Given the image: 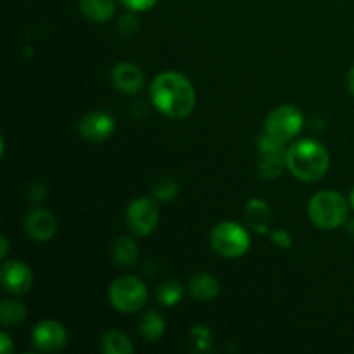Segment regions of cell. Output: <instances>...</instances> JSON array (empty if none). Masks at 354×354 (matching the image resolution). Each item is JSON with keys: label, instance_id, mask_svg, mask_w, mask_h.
<instances>
[{"label": "cell", "instance_id": "cell-8", "mask_svg": "<svg viewBox=\"0 0 354 354\" xmlns=\"http://www.w3.org/2000/svg\"><path fill=\"white\" fill-rule=\"evenodd\" d=\"M31 342L35 349L41 353H57L68 342V332L64 325L55 320H44L37 324L31 332Z\"/></svg>", "mask_w": 354, "mask_h": 354}, {"label": "cell", "instance_id": "cell-1", "mask_svg": "<svg viewBox=\"0 0 354 354\" xmlns=\"http://www.w3.org/2000/svg\"><path fill=\"white\" fill-rule=\"evenodd\" d=\"M151 99L165 116L185 120L196 107V90L183 73L162 71L152 82Z\"/></svg>", "mask_w": 354, "mask_h": 354}, {"label": "cell", "instance_id": "cell-13", "mask_svg": "<svg viewBox=\"0 0 354 354\" xmlns=\"http://www.w3.org/2000/svg\"><path fill=\"white\" fill-rule=\"evenodd\" d=\"M245 221L249 228L258 234H265L272 225V209L263 199H251L245 206Z\"/></svg>", "mask_w": 354, "mask_h": 354}, {"label": "cell", "instance_id": "cell-31", "mask_svg": "<svg viewBox=\"0 0 354 354\" xmlns=\"http://www.w3.org/2000/svg\"><path fill=\"white\" fill-rule=\"evenodd\" d=\"M349 203H351L353 209H354V189L351 190V194H349Z\"/></svg>", "mask_w": 354, "mask_h": 354}, {"label": "cell", "instance_id": "cell-24", "mask_svg": "<svg viewBox=\"0 0 354 354\" xmlns=\"http://www.w3.org/2000/svg\"><path fill=\"white\" fill-rule=\"evenodd\" d=\"M118 28H120V33L123 35V37H131V35H135V31L138 30V21L135 19L131 14H127V16H123L120 19Z\"/></svg>", "mask_w": 354, "mask_h": 354}, {"label": "cell", "instance_id": "cell-11", "mask_svg": "<svg viewBox=\"0 0 354 354\" xmlns=\"http://www.w3.org/2000/svg\"><path fill=\"white\" fill-rule=\"evenodd\" d=\"M111 80L121 93L128 95H133L144 86V73L133 62H118L111 73Z\"/></svg>", "mask_w": 354, "mask_h": 354}, {"label": "cell", "instance_id": "cell-4", "mask_svg": "<svg viewBox=\"0 0 354 354\" xmlns=\"http://www.w3.org/2000/svg\"><path fill=\"white\" fill-rule=\"evenodd\" d=\"M211 245L221 258L235 259L249 251L251 237L242 225L235 221H223L211 230Z\"/></svg>", "mask_w": 354, "mask_h": 354}, {"label": "cell", "instance_id": "cell-23", "mask_svg": "<svg viewBox=\"0 0 354 354\" xmlns=\"http://www.w3.org/2000/svg\"><path fill=\"white\" fill-rule=\"evenodd\" d=\"M178 192V185L171 178H162L156 183L154 196L159 201H171Z\"/></svg>", "mask_w": 354, "mask_h": 354}, {"label": "cell", "instance_id": "cell-20", "mask_svg": "<svg viewBox=\"0 0 354 354\" xmlns=\"http://www.w3.org/2000/svg\"><path fill=\"white\" fill-rule=\"evenodd\" d=\"M286 158L283 154H270V156H261V161H259V175L266 180L279 178L280 175L286 169Z\"/></svg>", "mask_w": 354, "mask_h": 354}, {"label": "cell", "instance_id": "cell-27", "mask_svg": "<svg viewBox=\"0 0 354 354\" xmlns=\"http://www.w3.org/2000/svg\"><path fill=\"white\" fill-rule=\"evenodd\" d=\"M0 349H2L3 354L10 353V349H12V342H10V337L6 334V332L0 334Z\"/></svg>", "mask_w": 354, "mask_h": 354}, {"label": "cell", "instance_id": "cell-7", "mask_svg": "<svg viewBox=\"0 0 354 354\" xmlns=\"http://www.w3.org/2000/svg\"><path fill=\"white\" fill-rule=\"evenodd\" d=\"M124 220H127V227L131 234L145 237V235L152 234L154 228L158 227V206L149 197H138V199L131 201L130 206L127 207V216H124Z\"/></svg>", "mask_w": 354, "mask_h": 354}, {"label": "cell", "instance_id": "cell-17", "mask_svg": "<svg viewBox=\"0 0 354 354\" xmlns=\"http://www.w3.org/2000/svg\"><path fill=\"white\" fill-rule=\"evenodd\" d=\"M114 261L120 266H130L137 261L138 258V248L135 244L133 239L130 237H120L116 242H114L113 248Z\"/></svg>", "mask_w": 354, "mask_h": 354}, {"label": "cell", "instance_id": "cell-22", "mask_svg": "<svg viewBox=\"0 0 354 354\" xmlns=\"http://www.w3.org/2000/svg\"><path fill=\"white\" fill-rule=\"evenodd\" d=\"M287 147L286 142L280 138L273 137L272 133L265 131L258 137V152L259 156H270V154H286Z\"/></svg>", "mask_w": 354, "mask_h": 354}, {"label": "cell", "instance_id": "cell-26", "mask_svg": "<svg viewBox=\"0 0 354 354\" xmlns=\"http://www.w3.org/2000/svg\"><path fill=\"white\" fill-rule=\"evenodd\" d=\"M270 237H272V241L275 242V245H279V248H290V244H292V237H290V234L287 230H273L272 234H270Z\"/></svg>", "mask_w": 354, "mask_h": 354}, {"label": "cell", "instance_id": "cell-28", "mask_svg": "<svg viewBox=\"0 0 354 354\" xmlns=\"http://www.w3.org/2000/svg\"><path fill=\"white\" fill-rule=\"evenodd\" d=\"M348 86H349V92L354 95V66L349 69V73H348Z\"/></svg>", "mask_w": 354, "mask_h": 354}, {"label": "cell", "instance_id": "cell-6", "mask_svg": "<svg viewBox=\"0 0 354 354\" xmlns=\"http://www.w3.org/2000/svg\"><path fill=\"white\" fill-rule=\"evenodd\" d=\"M304 118L303 113L296 106L283 104V106L275 107L272 113L266 116L265 131L272 133L273 137L287 142L296 137L303 130Z\"/></svg>", "mask_w": 354, "mask_h": 354}, {"label": "cell", "instance_id": "cell-16", "mask_svg": "<svg viewBox=\"0 0 354 354\" xmlns=\"http://www.w3.org/2000/svg\"><path fill=\"white\" fill-rule=\"evenodd\" d=\"M100 348L106 354H131L133 344L130 337L120 330H107L100 339Z\"/></svg>", "mask_w": 354, "mask_h": 354}, {"label": "cell", "instance_id": "cell-12", "mask_svg": "<svg viewBox=\"0 0 354 354\" xmlns=\"http://www.w3.org/2000/svg\"><path fill=\"white\" fill-rule=\"evenodd\" d=\"M24 228L35 241H48L57 232V221H55L54 214L50 211L37 207V209L28 213Z\"/></svg>", "mask_w": 354, "mask_h": 354}, {"label": "cell", "instance_id": "cell-21", "mask_svg": "<svg viewBox=\"0 0 354 354\" xmlns=\"http://www.w3.org/2000/svg\"><path fill=\"white\" fill-rule=\"evenodd\" d=\"M182 286L175 280H166L159 286L158 289V299L159 303L165 304V306H175L176 303L182 301Z\"/></svg>", "mask_w": 354, "mask_h": 354}, {"label": "cell", "instance_id": "cell-30", "mask_svg": "<svg viewBox=\"0 0 354 354\" xmlns=\"http://www.w3.org/2000/svg\"><path fill=\"white\" fill-rule=\"evenodd\" d=\"M348 234L353 235V237H354V218H353V220L348 221Z\"/></svg>", "mask_w": 354, "mask_h": 354}, {"label": "cell", "instance_id": "cell-15", "mask_svg": "<svg viewBox=\"0 0 354 354\" xmlns=\"http://www.w3.org/2000/svg\"><path fill=\"white\" fill-rule=\"evenodd\" d=\"M80 10L92 23H106L116 12L114 0H80Z\"/></svg>", "mask_w": 354, "mask_h": 354}, {"label": "cell", "instance_id": "cell-18", "mask_svg": "<svg viewBox=\"0 0 354 354\" xmlns=\"http://www.w3.org/2000/svg\"><path fill=\"white\" fill-rule=\"evenodd\" d=\"M26 318V308L23 303L16 299H3L0 304V320L3 327H14L19 325Z\"/></svg>", "mask_w": 354, "mask_h": 354}, {"label": "cell", "instance_id": "cell-2", "mask_svg": "<svg viewBox=\"0 0 354 354\" xmlns=\"http://www.w3.org/2000/svg\"><path fill=\"white\" fill-rule=\"evenodd\" d=\"M286 166L290 175L301 182H318L324 178L330 166V156L322 142L304 138L287 147Z\"/></svg>", "mask_w": 354, "mask_h": 354}, {"label": "cell", "instance_id": "cell-3", "mask_svg": "<svg viewBox=\"0 0 354 354\" xmlns=\"http://www.w3.org/2000/svg\"><path fill=\"white\" fill-rule=\"evenodd\" d=\"M308 216L315 227L322 230H334L348 220V203L334 190H322L311 197L308 204Z\"/></svg>", "mask_w": 354, "mask_h": 354}, {"label": "cell", "instance_id": "cell-14", "mask_svg": "<svg viewBox=\"0 0 354 354\" xmlns=\"http://www.w3.org/2000/svg\"><path fill=\"white\" fill-rule=\"evenodd\" d=\"M189 292L197 301H213L220 294V282L209 273H197L190 279Z\"/></svg>", "mask_w": 354, "mask_h": 354}, {"label": "cell", "instance_id": "cell-19", "mask_svg": "<svg viewBox=\"0 0 354 354\" xmlns=\"http://www.w3.org/2000/svg\"><path fill=\"white\" fill-rule=\"evenodd\" d=\"M165 318L159 313L149 311L140 322V334L144 335L147 341H158L162 334H165Z\"/></svg>", "mask_w": 354, "mask_h": 354}, {"label": "cell", "instance_id": "cell-5", "mask_svg": "<svg viewBox=\"0 0 354 354\" xmlns=\"http://www.w3.org/2000/svg\"><path fill=\"white\" fill-rule=\"evenodd\" d=\"M147 287L137 277H121L109 289V301L121 313H135L147 303Z\"/></svg>", "mask_w": 354, "mask_h": 354}, {"label": "cell", "instance_id": "cell-9", "mask_svg": "<svg viewBox=\"0 0 354 354\" xmlns=\"http://www.w3.org/2000/svg\"><path fill=\"white\" fill-rule=\"evenodd\" d=\"M0 280H2L3 289L21 296V294H26L33 286V273L28 265L10 259V261L3 263Z\"/></svg>", "mask_w": 354, "mask_h": 354}, {"label": "cell", "instance_id": "cell-25", "mask_svg": "<svg viewBox=\"0 0 354 354\" xmlns=\"http://www.w3.org/2000/svg\"><path fill=\"white\" fill-rule=\"evenodd\" d=\"M120 2L131 12H144V10L152 9L158 0H120Z\"/></svg>", "mask_w": 354, "mask_h": 354}, {"label": "cell", "instance_id": "cell-10", "mask_svg": "<svg viewBox=\"0 0 354 354\" xmlns=\"http://www.w3.org/2000/svg\"><path fill=\"white\" fill-rule=\"evenodd\" d=\"M114 128H116L114 118L102 111H93V113L86 114L78 123L80 135L90 142L106 140L114 133Z\"/></svg>", "mask_w": 354, "mask_h": 354}, {"label": "cell", "instance_id": "cell-29", "mask_svg": "<svg viewBox=\"0 0 354 354\" xmlns=\"http://www.w3.org/2000/svg\"><path fill=\"white\" fill-rule=\"evenodd\" d=\"M0 245H2V258H7V251H9V241H7V237L0 239Z\"/></svg>", "mask_w": 354, "mask_h": 354}]
</instances>
